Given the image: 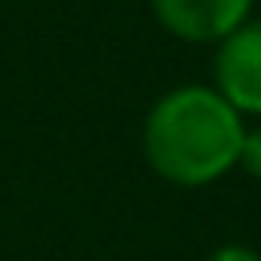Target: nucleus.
<instances>
[{
    "instance_id": "f257e3e1",
    "label": "nucleus",
    "mask_w": 261,
    "mask_h": 261,
    "mask_svg": "<svg viewBox=\"0 0 261 261\" xmlns=\"http://www.w3.org/2000/svg\"><path fill=\"white\" fill-rule=\"evenodd\" d=\"M242 119L238 112L204 85H185L173 89L150 108L142 146L146 158L165 180L173 185H212L242 150Z\"/></svg>"
},
{
    "instance_id": "f03ea898",
    "label": "nucleus",
    "mask_w": 261,
    "mask_h": 261,
    "mask_svg": "<svg viewBox=\"0 0 261 261\" xmlns=\"http://www.w3.org/2000/svg\"><path fill=\"white\" fill-rule=\"evenodd\" d=\"M215 81L219 96L234 112L261 115V19H246L238 31H230L215 58Z\"/></svg>"
},
{
    "instance_id": "7ed1b4c3",
    "label": "nucleus",
    "mask_w": 261,
    "mask_h": 261,
    "mask_svg": "<svg viewBox=\"0 0 261 261\" xmlns=\"http://www.w3.org/2000/svg\"><path fill=\"white\" fill-rule=\"evenodd\" d=\"M165 27L188 42H223L246 23L253 0H150Z\"/></svg>"
},
{
    "instance_id": "20e7f679",
    "label": "nucleus",
    "mask_w": 261,
    "mask_h": 261,
    "mask_svg": "<svg viewBox=\"0 0 261 261\" xmlns=\"http://www.w3.org/2000/svg\"><path fill=\"white\" fill-rule=\"evenodd\" d=\"M238 165H242L246 173H253V177L261 180V127H253V130H246V135H242Z\"/></svg>"
},
{
    "instance_id": "39448f33",
    "label": "nucleus",
    "mask_w": 261,
    "mask_h": 261,
    "mask_svg": "<svg viewBox=\"0 0 261 261\" xmlns=\"http://www.w3.org/2000/svg\"><path fill=\"white\" fill-rule=\"evenodd\" d=\"M207 261H261V257L250 250V246H219Z\"/></svg>"
}]
</instances>
